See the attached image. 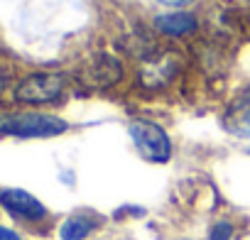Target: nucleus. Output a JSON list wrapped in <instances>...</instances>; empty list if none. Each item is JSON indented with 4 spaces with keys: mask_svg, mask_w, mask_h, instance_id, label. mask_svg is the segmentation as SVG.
<instances>
[{
    "mask_svg": "<svg viewBox=\"0 0 250 240\" xmlns=\"http://www.w3.org/2000/svg\"><path fill=\"white\" fill-rule=\"evenodd\" d=\"M66 120L47 113H5L0 115V135L13 138H57L66 133Z\"/></svg>",
    "mask_w": 250,
    "mask_h": 240,
    "instance_id": "obj_1",
    "label": "nucleus"
},
{
    "mask_svg": "<svg viewBox=\"0 0 250 240\" xmlns=\"http://www.w3.org/2000/svg\"><path fill=\"white\" fill-rule=\"evenodd\" d=\"M120 79H123V64L113 54H96L91 64L83 69V81L93 88L115 86Z\"/></svg>",
    "mask_w": 250,
    "mask_h": 240,
    "instance_id": "obj_5",
    "label": "nucleus"
},
{
    "mask_svg": "<svg viewBox=\"0 0 250 240\" xmlns=\"http://www.w3.org/2000/svg\"><path fill=\"white\" fill-rule=\"evenodd\" d=\"M157 3H162V5H167V8H184V5L194 3V0H157Z\"/></svg>",
    "mask_w": 250,
    "mask_h": 240,
    "instance_id": "obj_12",
    "label": "nucleus"
},
{
    "mask_svg": "<svg viewBox=\"0 0 250 240\" xmlns=\"http://www.w3.org/2000/svg\"><path fill=\"white\" fill-rule=\"evenodd\" d=\"M223 123L230 133L240 135V138H250V88L243 91L228 108Z\"/></svg>",
    "mask_w": 250,
    "mask_h": 240,
    "instance_id": "obj_7",
    "label": "nucleus"
},
{
    "mask_svg": "<svg viewBox=\"0 0 250 240\" xmlns=\"http://www.w3.org/2000/svg\"><path fill=\"white\" fill-rule=\"evenodd\" d=\"M66 86L64 74H54V71H44V74H30L27 79H22L15 88V100L20 103H30V105H40V103H52L62 96Z\"/></svg>",
    "mask_w": 250,
    "mask_h": 240,
    "instance_id": "obj_3",
    "label": "nucleus"
},
{
    "mask_svg": "<svg viewBox=\"0 0 250 240\" xmlns=\"http://www.w3.org/2000/svg\"><path fill=\"white\" fill-rule=\"evenodd\" d=\"M0 206L20 220H42L47 216L42 201L22 189H3L0 191Z\"/></svg>",
    "mask_w": 250,
    "mask_h": 240,
    "instance_id": "obj_4",
    "label": "nucleus"
},
{
    "mask_svg": "<svg viewBox=\"0 0 250 240\" xmlns=\"http://www.w3.org/2000/svg\"><path fill=\"white\" fill-rule=\"evenodd\" d=\"M130 138L138 147V152L147 162H167L172 157V142L167 133L150 120H133L130 123Z\"/></svg>",
    "mask_w": 250,
    "mask_h": 240,
    "instance_id": "obj_2",
    "label": "nucleus"
},
{
    "mask_svg": "<svg viewBox=\"0 0 250 240\" xmlns=\"http://www.w3.org/2000/svg\"><path fill=\"white\" fill-rule=\"evenodd\" d=\"M155 27L162 35L169 37H184L189 32L196 30V18L191 13H169V15H160L155 18Z\"/></svg>",
    "mask_w": 250,
    "mask_h": 240,
    "instance_id": "obj_8",
    "label": "nucleus"
},
{
    "mask_svg": "<svg viewBox=\"0 0 250 240\" xmlns=\"http://www.w3.org/2000/svg\"><path fill=\"white\" fill-rule=\"evenodd\" d=\"M208 240H233V225L226 223V220L216 223L208 233Z\"/></svg>",
    "mask_w": 250,
    "mask_h": 240,
    "instance_id": "obj_10",
    "label": "nucleus"
},
{
    "mask_svg": "<svg viewBox=\"0 0 250 240\" xmlns=\"http://www.w3.org/2000/svg\"><path fill=\"white\" fill-rule=\"evenodd\" d=\"M5 83H8V74H5L3 69H0V91L5 88Z\"/></svg>",
    "mask_w": 250,
    "mask_h": 240,
    "instance_id": "obj_13",
    "label": "nucleus"
},
{
    "mask_svg": "<svg viewBox=\"0 0 250 240\" xmlns=\"http://www.w3.org/2000/svg\"><path fill=\"white\" fill-rule=\"evenodd\" d=\"M177 74V61L172 54H150L147 61H143L140 81L147 88H162L167 86Z\"/></svg>",
    "mask_w": 250,
    "mask_h": 240,
    "instance_id": "obj_6",
    "label": "nucleus"
},
{
    "mask_svg": "<svg viewBox=\"0 0 250 240\" xmlns=\"http://www.w3.org/2000/svg\"><path fill=\"white\" fill-rule=\"evenodd\" d=\"M93 230H96V218H91V216H71V218H66L62 223L59 235H62V240H83Z\"/></svg>",
    "mask_w": 250,
    "mask_h": 240,
    "instance_id": "obj_9",
    "label": "nucleus"
},
{
    "mask_svg": "<svg viewBox=\"0 0 250 240\" xmlns=\"http://www.w3.org/2000/svg\"><path fill=\"white\" fill-rule=\"evenodd\" d=\"M0 240H22L15 230H10V228H3L0 225Z\"/></svg>",
    "mask_w": 250,
    "mask_h": 240,
    "instance_id": "obj_11",
    "label": "nucleus"
}]
</instances>
